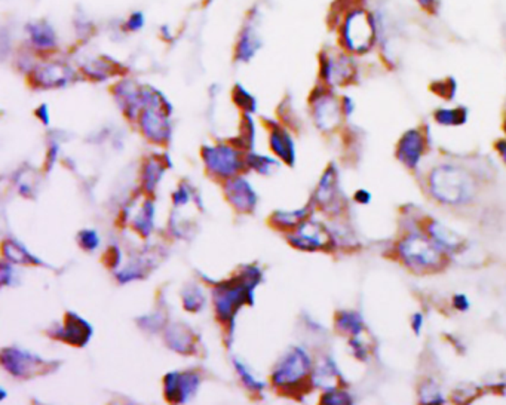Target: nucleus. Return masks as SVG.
Wrapping results in <instances>:
<instances>
[{
	"label": "nucleus",
	"instance_id": "30",
	"mask_svg": "<svg viewBox=\"0 0 506 405\" xmlns=\"http://www.w3.org/2000/svg\"><path fill=\"white\" fill-rule=\"evenodd\" d=\"M5 255L11 257L14 263H39V260L18 242H5Z\"/></svg>",
	"mask_w": 506,
	"mask_h": 405
},
{
	"label": "nucleus",
	"instance_id": "13",
	"mask_svg": "<svg viewBox=\"0 0 506 405\" xmlns=\"http://www.w3.org/2000/svg\"><path fill=\"white\" fill-rule=\"evenodd\" d=\"M425 232L447 255L462 253L467 248V241L460 233L438 220H429L425 226Z\"/></svg>",
	"mask_w": 506,
	"mask_h": 405
},
{
	"label": "nucleus",
	"instance_id": "15",
	"mask_svg": "<svg viewBox=\"0 0 506 405\" xmlns=\"http://www.w3.org/2000/svg\"><path fill=\"white\" fill-rule=\"evenodd\" d=\"M226 197L229 202L242 213H251L257 205V195L253 186L244 177H235L224 187Z\"/></svg>",
	"mask_w": 506,
	"mask_h": 405
},
{
	"label": "nucleus",
	"instance_id": "28",
	"mask_svg": "<svg viewBox=\"0 0 506 405\" xmlns=\"http://www.w3.org/2000/svg\"><path fill=\"white\" fill-rule=\"evenodd\" d=\"M246 165L250 166L251 170L257 171L259 174H263V175L272 174L275 170H278V166H280L273 158H271V156L257 154V153L246 154Z\"/></svg>",
	"mask_w": 506,
	"mask_h": 405
},
{
	"label": "nucleus",
	"instance_id": "36",
	"mask_svg": "<svg viewBox=\"0 0 506 405\" xmlns=\"http://www.w3.org/2000/svg\"><path fill=\"white\" fill-rule=\"evenodd\" d=\"M235 367H236V372L240 374L242 381L245 383V386L248 389L251 390H260L264 388V383L263 381H259L257 379L253 377V374L246 370L245 366H242V363L240 361H235Z\"/></svg>",
	"mask_w": 506,
	"mask_h": 405
},
{
	"label": "nucleus",
	"instance_id": "46",
	"mask_svg": "<svg viewBox=\"0 0 506 405\" xmlns=\"http://www.w3.org/2000/svg\"><path fill=\"white\" fill-rule=\"evenodd\" d=\"M496 150H498L500 159L506 163V140L505 138L496 143Z\"/></svg>",
	"mask_w": 506,
	"mask_h": 405
},
{
	"label": "nucleus",
	"instance_id": "17",
	"mask_svg": "<svg viewBox=\"0 0 506 405\" xmlns=\"http://www.w3.org/2000/svg\"><path fill=\"white\" fill-rule=\"evenodd\" d=\"M57 332V339L60 340H64L75 346H85L92 336V327L84 318L69 312L66 315L64 325Z\"/></svg>",
	"mask_w": 506,
	"mask_h": 405
},
{
	"label": "nucleus",
	"instance_id": "33",
	"mask_svg": "<svg viewBox=\"0 0 506 405\" xmlns=\"http://www.w3.org/2000/svg\"><path fill=\"white\" fill-rule=\"evenodd\" d=\"M349 349L352 352V355L361 362H367L371 358V349L367 343L361 339V336L349 337Z\"/></svg>",
	"mask_w": 506,
	"mask_h": 405
},
{
	"label": "nucleus",
	"instance_id": "31",
	"mask_svg": "<svg viewBox=\"0 0 506 405\" xmlns=\"http://www.w3.org/2000/svg\"><path fill=\"white\" fill-rule=\"evenodd\" d=\"M259 46H260L259 40H257V37L251 33V31H245L240 40V45H237V58L242 61H248L254 55V52L259 49Z\"/></svg>",
	"mask_w": 506,
	"mask_h": 405
},
{
	"label": "nucleus",
	"instance_id": "41",
	"mask_svg": "<svg viewBox=\"0 0 506 405\" xmlns=\"http://www.w3.org/2000/svg\"><path fill=\"white\" fill-rule=\"evenodd\" d=\"M410 327L413 331H415L416 336H420V332L423 331V328H425V315H423L422 312H416V314H413L410 318Z\"/></svg>",
	"mask_w": 506,
	"mask_h": 405
},
{
	"label": "nucleus",
	"instance_id": "26",
	"mask_svg": "<svg viewBox=\"0 0 506 405\" xmlns=\"http://www.w3.org/2000/svg\"><path fill=\"white\" fill-rule=\"evenodd\" d=\"M165 163L161 159L152 158L146 163V166H144V187H146L147 192H153L154 187L161 181Z\"/></svg>",
	"mask_w": 506,
	"mask_h": 405
},
{
	"label": "nucleus",
	"instance_id": "42",
	"mask_svg": "<svg viewBox=\"0 0 506 405\" xmlns=\"http://www.w3.org/2000/svg\"><path fill=\"white\" fill-rule=\"evenodd\" d=\"M371 199H373V195L367 189H358L354 195V201L359 205H370Z\"/></svg>",
	"mask_w": 506,
	"mask_h": 405
},
{
	"label": "nucleus",
	"instance_id": "35",
	"mask_svg": "<svg viewBox=\"0 0 506 405\" xmlns=\"http://www.w3.org/2000/svg\"><path fill=\"white\" fill-rule=\"evenodd\" d=\"M184 306H186V310H192V312H196V310H201V307L204 306V294L202 291L199 288H189V293L186 294L184 293Z\"/></svg>",
	"mask_w": 506,
	"mask_h": 405
},
{
	"label": "nucleus",
	"instance_id": "4",
	"mask_svg": "<svg viewBox=\"0 0 506 405\" xmlns=\"http://www.w3.org/2000/svg\"><path fill=\"white\" fill-rule=\"evenodd\" d=\"M262 272L248 266L240 278H233L214 288V305L217 318L222 322H233L236 312L245 303H253V291L260 282Z\"/></svg>",
	"mask_w": 506,
	"mask_h": 405
},
{
	"label": "nucleus",
	"instance_id": "24",
	"mask_svg": "<svg viewBox=\"0 0 506 405\" xmlns=\"http://www.w3.org/2000/svg\"><path fill=\"white\" fill-rule=\"evenodd\" d=\"M419 401L422 404H444L447 398L435 380L426 379L419 386Z\"/></svg>",
	"mask_w": 506,
	"mask_h": 405
},
{
	"label": "nucleus",
	"instance_id": "21",
	"mask_svg": "<svg viewBox=\"0 0 506 405\" xmlns=\"http://www.w3.org/2000/svg\"><path fill=\"white\" fill-rule=\"evenodd\" d=\"M36 76L39 85H42L45 88L64 87L70 79V70L60 64L45 66L44 69L36 71Z\"/></svg>",
	"mask_w": 506,
	"mask_h": 405
},
{
	"label": "nucleus",
	"instance_id": "20",
	"mask_svg": "<svg viewBox=\"0 0 506 405\" xmlns=\"http://www.w3.org/2000/svg\"><path fill=\"white\" fill-rule=\"evenodd\" d=\"M336 330L349 337L363 336L365 331V322L359 312L340 310L336 315Z\"/></svg>",
	"mask_w": 506,
	"mask_h": 405
},
{
	"label": "nucleus",
	"instance_id": "38",
	"mask_svg": "<svg viewBox=\"0 0 506 405\" xmlns=\"http://www.w3.org/2000/svg\"><path fill=\"white\" fill-rule=\"evenodd\" d=\"M254 137H255V132H254V123L250 118V114H245V127L242 125V131H241V137H240V141L241 145H245V147H253V143H254Z\"/></svg>",
	"mask_w": 506,
	"mask_h": 405
},
{
	"label": "nucleus",
	"instance_id": "29",
	"mask_svg": "<svg viewBox=\"0 0 506 405\" xmlns=\"http://www.w3.org/2000/svg\"><path fill=\"white\" fill-rule=\"evenodd\" d=\"M153 215H154L153 204L150 201H147L146 204H144L140 214L134 218V227H136L141 235L147 236L153 228Z\"/></svg>",
	"mask_w": 506,
	"mask_h": 405
},
{
	"label": "nucleus",
	"instance_id": "1",
	"mask_svg": "<svg viewBox=\"0 0 506 405\" xmlns=\"http://www.w3.org/2000/svg\"><path fill=\"white\" fill-rule=\"evenodd\" d=\"M337 39L347 54L359 57L370 54L377 46V21L367 8V0H346L334 5Z\"/></svg>",
	"mask_w": 506,
	"mask_h": 405
},
{
	"label": "nucleus",
	"instance_id": "8",
	"mask_svg": "<svg viewBox=\"0 0 506 405\" xmlns=\"http://www.w3.org/2000/svg\"><path fill=\"white\" fill-rule=\"evenodd\" d=\"M288 242L302 251H321L334 246V235L323 223L307 218L288 236Z\"/></svg>",
	"mask_w": 506,
	"mask_h": 405
},
{
	"label": "nucleus",
	"instance_id": "16",
	"mask_svg": "<svg viewBox=\"0 0 506 405\" xmlns=\"http://www.w3.org/2000/svg\"><path fill=\"white\" fill-rule=\"evenodd\" d=\"M340 199V190H338V179H337V170L334 165L328 166L325 172L323 174L321 180H319L318 189L315 192V204L319 205L325 211L338 210V205L342 202H337Z\"/></svg>",
	"mask_w": 506,
	"mask_h": 405
},
{
	"label": "nucleus",
	"instance_id": "37",
	"mask_svg": "<svg viewBox=\"0 0 506 405\" xmlns=\"http://www.w3.org/2000/svg\"><path fill=\"white\" fill-rule=\"evenodd\" d=\"M78 241H79V245L82 248H85L87 251H94V249L98 248V245H100L98 233L96 231H89V228H87V231H82L79 233Z\"/></svg>",
	"mask_w": 506,
	"mask_h": 405
},
{
	"label": "nucleus",
	"instance_id": "22",
	"mask_svg": "<svg viewBox=\"0 0 506 405\" xmlns=\"http://www.w3.org/2000/svg\"><path fill=\"white\" fill-rule=\"evenodd\" d=\"M433 120L441 127H460L468 120V110L463 106L453 109L441 107L433 111Z\"/></svg>",
	"mask_w": 506,
	"mask_h": 405
},
{
	"label": "nucleus",
	"instance_id": "2",
	"mask_svg": "<svg viewBox=\"0 0 506 405\" xmlns=\"http://www.w3.org/2000/svg\"><path fill=\"white\" fill-rule=\"evenodd\" d=\"M426 187L431 197L440 205L462 208L473 202L478 184L469 170L456 163H440L429 171Z\"/></svg>",
	"mask_w": 506,
	"mask_h": 405
},
{
	"label": "nucleus",
	"instance_id": "18",
	"mask_svg": "<svg viewBox=\"0 0 506 405\" xmlns=\"http://www.w3.org/2000/svg\"><path fill=\"white\" fill-rule=\"evenodd\" d=\"M340 380H342V374H340L337 363L332 357H324L316 366H314L312 383L315 386L327 390L340 386Z\"/></svg>",
	"mask_w": 506,
	"mask_h": 405
},
{
	"label": "nucleus",
	"instance_id": "5",
	"mask_svg": "<svg viewBox=\"0 0 506 405\" xmlns=\"http://www.w3.org/2000/svg\"><path fill=\"white\" fill-rule=\"evenodd\" d=\"M314 362L307 350L300 346H291L278 362L272 372L275 386L284 390L300 388L307 380H312Z\"/></svg>",
	"mask_w": 506,
	"mask_h": 405
},
{
	"label": "nucleus",
	"instance_id": "11",
	"mask_svg": "<svg viewBox=\"0 0 506 405\" xmlns=\"http://www.w3.org/2000/svg\"><path fill=\"white\" fill-rule=\"evenodd\" d=\"M199 376L193 371H174L165 377V397L171 402L192 399L199 388Z\"/></svg>",
	"mask_w": 506,
	"mask_h": 405
},
{
	"label": "nucleus",
	"instance_id": "34",
	"mask_svg": "<svg viewBox=\"0 0 506 405\" xmlns=\"http://www.w3.org/2000/svg\"><path fill=\"white\" fill-rule=\"evenodd\" d=\"M233 100H235V102L237 104V106H240L244 110H246V111H254L255 107H257V102H255L254 97L245 88H242L241 85L235 87Z\"/></svg>",
	"mask_w": 506,
	"mask_h": 405
},
{
	"label": "nucleus",
	"instance_id": "3",
	"mask_svg": "<svg viewBox=\"0 0 506 405\" xmlns=\"http://www.w3.org/2000/svg\"><path fill=\"white\" fill-rule=\"evenodd\" d=\"M399 262L415 273L438 272L447 263L449 255L432 241L425 231H408L397 242Z\"/></svg>",
	"mask_w": 506,
	"mask_h": 405
},
{
	"label": "nucleus",
	"instance_id": "39",
	"mask_svg": "<svg viewBox=\"0 0 506 405\" xmlns=\"http://www.w3.org/2000/svg\"><path fill=\"white\" fill-rule=\"evenodd\" d=\"M451 306H453V309H456L458 312L464 314V312H468L471 309V300L467 294L458 293V294H454L451 298Z\"/></svg>",
	"mask_w": 506,
	"mask_h": 405
},
{
	"label": "nucleus",
	"instance_id": "14",
	"mask_svg": "<svg viewBox=\"0 0 506 405\" xmlns=\"http://www.w3.org/2000/svg\"><path fill=\"white\" fill-rule=\"evenodd\" d=\"M141 129L152 141L162 144L170 137V122L163 106H147L141 111Z\"/></svg>",
	"mask_w": 506,
	"mask_h": 405
},
{
	"label": "nucleus",
	"instance_id": "19",
	"mask_svg": "<svg viewBox=\"0 0 506 405\" xmlns=\"http://www.w3.org/2000/svg\"><path fill=\"white\" fill-rule=\"evenodd\" d=\"M271 149L276 153L278 158H281L285 163L294 165L296 161V145L290 134L284 128L275 127L271 131Z\"/></svg>",
	"mask_w": 506,
	"mask_h": 405
},
{
	"label": "nucleus",
	"instance_id": "40",
	"mask_svg": "<svg viewBox=\"0 0 506 405\" xmlns=\"http://www.w3.org/2000/svg\"><path fill=\"white\" fill-rule=\"evenodd\" d=\"M416 3L428 15H437L440 10V0H416Z\"/></svg>",
	"mask_w": 506,
	"mask_h": 405
},
{
	"label": "nucleus",
	"instance_id": "43",
	"mask_svg": "<svg viewBox=\"0 0 506 405\" xmlns=\"http://www.w3.org/2000/svg\"><path fill=\"white\" fill-rule=\"evenodd\" d=\"M144 26V15L141 12H136L132 14L129 18H128V23H127V27L132 31H137L140 30L141 27Z\"/></svg>",
	"mask_w": 506,
	"mask_h": 405
},
{
	"label": "nucleus",
	"instance_id": "10",
	"mask_svg": "<svg viewBox=\"0 0 506 405\" xmlns=\"http://www.w3.org/2000/svg\"><path fill=\"white\" fill-rule=\"evenodd\" d=\"M425 153L426 140L422 129L411 128L401 135L397 144V159L407 170H417Z\"/></svg>",
	"mask_w": 506,
	"mask_h": 405
},
{
	"label": "nucleus",
	"instance_id": "44",
	"mask_svg": "<svg viewBox=\"0 0 506 405\" xmlns=\"http://www.w3.org/2000/svg\"><path fill=\"white\" fill-rule=\"evenodd\" d=\"M189 197H190V193L188 190H184L183 187H180V189L174 193V204L175 205H186L189 202Z\"/></svg>",
	"mask_w": 506,
	"mask_h": 405
},
{
	"label": "nucleus",
	"instance_id": "12",
	"mask_svg": "<svg viewBox=\"0 0 506 405\" xmlns=\"http://www.w3.org/2000/svg\"><path fill=\"white\" fill-rule=\"evenodd\" d=\"M2 362L3 367L17 377H28L37 370L46 367V362L44 359L19 349H5Z\"/></svg>",
	"mask_w": 506,
	"mask_h": 405
},
{
	"label": "nucleus",
	"instance_id": "7",
	"mask_svg": "<svg viewBox=\"0 0 506 405\" xmlns=\"http://www.w3.org/2000/svg\"><path fill=\"white\" fill-rule=\"evenodd\" d=\"M312 102V113L316 127L329 132L338 128L340 122L345 118V113L342 109V100H338L334 93L325 87L318 88L314 96L311 97Z\"/></svg>",
	"mask_w": 506,
	"mask_h": 405
},
{
	"label": "nucleus",
	"instance_id": "23",
	"mask_svg": "<svg viewBox=\"0 0 506 405\" xmlns=\"http://www.w3.org/2000/svg\"><path fill=\"white\" fill-rule=\"evenodd\" d=\"M311 206H303L300 210L296 211H278L272 215V222L276 224V227L281 228H296L300 226L305 220L309 218V213H311Z\"/></svg>",
	"mask_w": 506,
	"mask_h": 405
},
{
	"label": "nucleus",
	"instance_id": "25",
	"mask_svg": "<svg viewBox=\"0 0 506 405\" xmlns=\"http://www.w3.org/2000/svg\"><path fill=\"white\" fill-rule=\"evenodd\" d=\"M28 33L33 44L39 48H53L55 46V33L54 30L46 24H33L28 26Z\"/></svg>",
	"mask_w": 506,
	"mask_h": 405
},
{
	"label": "nucleus",
	"instance_id": "27",
	"mask_svg": "<svg viewBox=\"0 0 506 405\" xmlns=\"http://www.w3.org/2000/svg\"><path fill=\"white\" fill-rule=\"evenodd\" d=\"M168 343L170 346L177 350V352H181V353H186V352H190L189 346L193 345L192 341V336H190V331H183L181 330V325H172L170 330H168Z\"/></svg>",
	"mask_w": 506,
	"mask_h": 405
},
{
	"label": "nucleus",
	"instance_id": "32",
	"mask_svg": "<svg viewBox=\"0 0 506 405\" xmlns=\"http://www.w3.org/2000/svg\"><path fill=\"white\" fill-rule=\"evenodd\" d=\"M321 402L329 404V405H347V404H354V397L346 389L337 386V388L324 390L323 397H321Z\"/></svg>",
	"mask_w": 506,
	"mask_h": 405
},
{
	"label": "nucleus",
	"instance_id": "45",
	"mask_svg": "<svg viewBox=\"0 0 506 405\" xmlns=\"http://www.w3.org/2000/svg\"><path fill=\"white\" fill-rule=\"evenodd\" d=\"M342 109L345 113V118L352 116L355 111V101L350 97H342Z\"/></svg>",
	"mask_w": 506,
	"mask_h": 405
},
{
	"label": "nucleus",
	"instance_id": "9",
	"mask_svg": "<svg viewBox=\"0 0 506 405\" xmlns=\"http://www.w3.org/2000/svg\"><path fill=\"white\" fill-rule=\"evenodd\" d=\"M202 158L206 170L220 179H229L242 170L244 165L240 152L227 144L206 145L202 150Z\"/></svg>",
	"mask_w": 506,
	"mask_h": 405
},
{
	"label": "nucleus",
	"instance_id": "6",
	"mask_svg": "<svg viewBox=\"0 0 506 405\" xmlns=\"http://www.w3.org/2000/svg\"><path fill=\"white\" fill-rule=\"evenodd\" d=\"M319 73L327 87H346L356 80L358 67L354 55L340 48L323 52Z\"/></svg>",
	"mask_w": 506,
	"mask_h": 405
},
{
	"label": "nucleus",
	"instance_id": "47",
	"mask_svg": "<svg viewBox=\"0 0 506 405\" xmlns=\"http://www.w3.org/2000/svg\"><path fill=\"white\" fill-rule=\"evenodd\" d=\"M37 116L44 120V123H48L49 122V114H48V109L46 106H42L39 110H37Z\"/></svg>",
	"mask_w": 506,
	"mask_h": 405
}]
</instances>
